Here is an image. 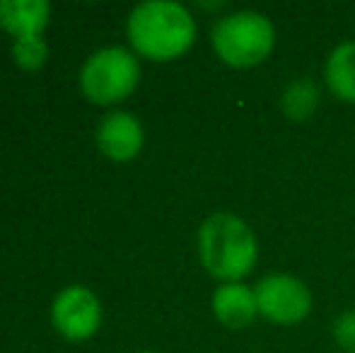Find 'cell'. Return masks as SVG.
Here are the masks:
<instances>
[{
    "label": "cell",
    "instance_id": "obj_12",
    "mask_svg": "<svg viewBox=\"0 0 355 353\" xmlns=\"http://www.w3.org/2000/svg\"><path fill=\"white\" fill-rule=\"evenodd\" d=\"M46 56H49V46L42 37H24L12 44V58L22 68H29V71L42 68Z\"/></svg>",
    "mask_w": 355,
    "mask_h": 353
},
{
    "label": "cell",
    "instance_id": "obj_5",
    "mask_svg": "<svg viewBox=\"0 0 355 353\" xmlns=\"http://www.w3.org/2000/svg\"><path fill=\"white\" fill-rule=\"evenodd\" d=\"M259 315L281 327L302 322L312 310V291L290 273H268L254 286Z\"/></svg>",
    "mask_w": 355,
    "mask_h": 353
},
{
    "label": "cell",
    "instance_id": "obj_11",
    "mask_svg": "<svg viewBox=\"0 0 355 353\" xmlns=\"http://www.w3.org/2000/svg\"><path fill=\"white\" fill-rule=\"evenodd\" d=\"M319 107V87L309 78H295L281 94V109L290 121H307Z\"/></svg>",
    "mask_w": 355,
    "mask_h": 353
},
{
    "label": "cell",
    "instance_id": "obj_3",
    "mask_svg": "<svg viewBox=\"0 0 355 353\" xmlns=\"http://www.w3.org/2000/svg\"><path fill=\"white\" fill-rule=\"evenodd\" d=\"M213 51L230 68H254L276 49V27L263 12L239 10L215 22Z\"/></svg>",
    "mask_w": 355,
    "mask_h": 353
},
{
    "label": "cell",
    "instance_id": "obj_9",
    "mask_svg": "<svg viewBox=\"0 0 355 353\" xmlns=\"http://www.w3.org/2000/svg\"><path fill=\"white\" fill-rule=\"evenodd\" d=\"M46 0H0V27L17 39L39 37L49 22Z\"/></svg>",
    "mask_w": 355,
    "mask_h": 353
},
{
    "label": "cell",
    "instance_id": "obj_8",
    "mask_svg": "<svg viewBox=\"0 0 355 353\" xmlns=\"http://www.w3.org/2000/svg\"><path fill=\"white\" fill-rule=\"evenodd\" d=\"M213 315L227 329H244V327H249L259 315L254 288H249L242 281L223 283L213 293Z\"/></svg>",
    "mask_w": 355,
    "mask_h": 353
},
{
    "label": "cell",
    "instance_id": "obj_7",
    "mask_svg": "<svg viewBox=\"0 0 355 353\" xmlns=\"http://www.w3.org/2000/svg\"><path fill=\"white\" fill-rule=\"evenodd\" d=\"M97 143L112 160H133L143 148V126L131 112H109L97 126Z\"/></svg>",
    "mask_w": 355,
    "mask_h": 353
},
{
    "label": "cell",
    "instance_id": "obj_10",
    "mask_svg": "<svg viewBox=\"0 0 355 353\" xmlns=\"http://www.w3.org/2000/svg\"><path fill=\"white\" fill-rule=\"evenodd\" d=\"M324 80L334 97L355 104V42L338 44L329 53L324 63Z\"/></svg>",
    "mask_w": 355,
    "mask_h": 353
},
{
    "label": "cell",
    "instance_id": "obj_1",
    "mask_svg": "<svg viewBox=\"0 0 355 353\" xmlns=\"http://www.w3.org/2000/svg\"><path fill=\"white\" fill-rule=\"evenodd\" d=\"M128 39L133 49L153 61L179 58L196 42V19L182 3L145 0L128 15Z\"/></svg>",
    "mask_w": 355,
    "mask_h": 353
},
{
    "label": "cell",
    "instance_id": "obj_14",
    "mask_svg": "<svg viewBox=\"0 0 355 353\" xmlns=\"http://www.w3.org/2000/svg\"><path fill=\"white\" fill-rule=\"evenodd\" d=\"M141 353H153V351H141Z\"/></svg>",
    "mask_w": 355,
    "mask_h": 353
},
{
    "label": "cell",
    "instance_id": "obj_6",
    "mask_svg": "<svg viewBox=\"0 0 355 353\" xmlns=\"http://www.w3.org/2000/svg\"><path fill=\"white\" fill-rule=\"evenodd\" d=\"M51 320L56 329L68 339H87L97 332L102 307L89 288L68 286L53 298Z\"/></svg>",
    "mask_w": 355,
    "mask_h": 353
},
{
    "label": "cell",
    "instance_id": "obj_2",
    "mask_svg": "<svg viewBox=\"0 0 355 353\" xmlns=\"http://www.w3.org/2000/svg\"><path fill=\"white\" fill-rule=\"evenodd\" d=\"M198 257L213 278L237 283L259 261V240L249 223L227 211L208 216L198 227Z\"/></svg>",
    "mask_w": 355,
    "mask_h": 353
},
{
    "label": "cell",
    "instance_id": "obj_4",
    "mask_svg": "<svg viewBox=\"0 0 355 353\" xmlns=\"http://www.w3.org/2000/svg\"><path fill=\"white\" fill-rule=\"evenodd\" d=\"M141 80V63L136 53L123 46H104L85 61L80 87L85 97L97 104H114L136 89Z\"/></svg>",
    "mask_w": 355,
    "mask_h": 353
},
{
    "label": "cell",
    "instance_id": "obj_13",
    "mask_svg": "<svg viewBox=\"0 0 355 353\" xmlns=\"http://www.w3.org/2000/svg\"><path fill=\"white\" fill-rule=\"evenodd\" d=\"M331 334L343 351L355 353V310H346L336 317V322L331 327Z\"/></svg>",
    "mask_w": 355,
    "mask_h": 353
}]
</instances>
